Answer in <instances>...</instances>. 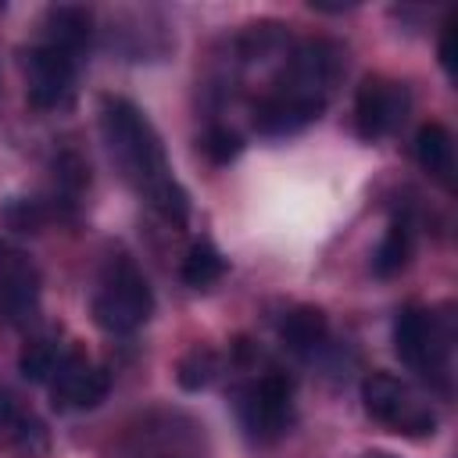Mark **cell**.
Listing matches in <instances>:
<instances>
[{"instance_id":"1","label":"cell","mask_w":458,"mask_h":458,"mask_svg":"<svg viewBox=\"0 0 458 458\" xmlns=\"http://www.w3.org/2000/svg\"><path fill=\"white\" fill-rule=\"evenodd\" d=\"M100 132L104 143L122 168V175L136 186V193L172 225L190 222V193L175 182L172 165L165 157L161 136L147 122V114L125 97L100 100Z\"/></svg>"},{"instance_id":"2","label":"cell","mask_w":458,"mask_h":458,"mask_svg":"<svg viewBox=\"0 0 458 458\" xmlns=\"http://www.w3.org/2000/svg\"><path fill=\"white\" fill-rule=\"evenodd\" d=\"M154 311V290L129 254H111L93 290V322L107 333H132Z\"/></svg>"},{"instance_id":"3","label":"cell","mask_w":458,"mask_h":458,"mask_svg":"<svg viewBox=\"0 0 458 458\" xmlns=\"http://www.w3.org/2000/svg\"><path fill=\"white\" fill-rule=\"evenodd\" d=\"M361 404L365 411L404 437H429L437 429V415L429 404H422L408 383H401L390 372H369L361 379Z\"/></svg>"},{"instance_id":"4","label":"cell","mask_w":458,"mask_h":458,"mask_svg":"<svg viewBox=\"0 0 458 458\" xmlns=\"http://www.w3.org/2000/svg\"><path fill=\"white\" fill-rule=\"evenodd\" d=\"M236 415L250 440H279L293 422V383L283 372H265L236 394Z\"/></svg>"},{"instance_id":"5","label":"cell","mask_w":458,"mask_h":458,"mask_svg":"<svg viewBox=\"0 0 458 458\" xmlns=\"http://www.w3.org/2000/svg\"><path fill=\"white\" fill-rule=\"evenodd\" d=\"M394 351L397 358L415 369L419 376H440L444 372V354H447V336L440 333L437 318L419 308V304H408L397 311L394 318Z\"/></svg>"},{"instance_id":"6","label":"cell","mask_w":458,"mask_h":458,"mask_svg":"<svg viewBox=\"0 0 458 458\" xmlns=\"http://www.w3.org/2000/svg\"><path fill=\"white\" fill-rule=\"evenodd\" d=\"M411 107V93L404 82H394L386 75H365L354 97V129L361 140L390 136Z\"/></svg>"},{"instance_id":"7","label":"cell","mask_w":458,"mask_h":458,"mask_svg":"<svg viewBox=\"0 0 458 458\" xmlns=\"http://www.w3.org/2000/svg\"><path fill=\"white\" fill-rule=\"evenodd\" d=\"M25 79H29V104L39 111L68 107L75 93V57L57 47H32L25 54Z\"/></svg>"},{"instance_id":"8","label":"cell","mask_w":458,"mask_h":458,"mask_svg":"<svg viewBox=\"0 0 458 458\" xmlns=\"http://www.w3.org/2000/svg\"><path fill=\"white\" fill-rule=\"evenodd\" d=\"M47 386L57 408H97L111 390V372L89 361L82 351H64Z\"/></svg>"},{"instance_id":"9","label":"cell","mask_w":458,"mask_h":458,"mask_svg":"<svg viewBox=\"0 0 458 458\" xmlns=\"http://www.w3.org/2000/svg\"><path fill=\"white\" fill-rule=\"evenodd\" d=\"M39 308V272L25 250L0 243V315L14 326L29 322Z\"/></svg>"},{"instance_id":"10","label":"cell","mask_w":458,"mask_h":458,"mask_svg":"<svg viewBox=\"0 0 458 458\" xmlns=\"http://www.w3.org/2000/svg\"><path fill=\"white\" fill-rule=\"evenodd\" d=\"M0 444L21 458H43L50 451V433L39 415L21 408V401L0 386Z\"/></svg>"},{"instance_id":"11","label":"cell","mask_w":458,"mask_h":458,"mask_svg":"<svg viewBox=\"0 0 458 458\" xmlns=\"http://www.w3.org/2000/svg\"><path fill=\"white\" fill-rule=\"evenodd\" d=\"M322 100H308L286 89H272L265 100H258L254 107V129L261 136H290L301 132L304 125H311L322 114Z\"/></svg>"},{"instance_id":"12","label":"cell","mask_w":458,"mask_h":458,"mask_svg":"<svg viewBox=\"0 0 458 458\" xmlns=\"http://www.w3.org/2000/svg\"><path fill=\"white\" fill-rule=\"evenodd\" d=\"M93 36V14L79 4H54L47 7L43 14V43L47 47H57L72 57L82 54V47L89 43Z\"/></svg>"},{"instance_id":"13","label":"cell","mask_w":458,"mask_h":458,"mask_svg":"<svg viewBox=\"0 0 458 458\" xmlns=\"http://www.w3.org/2000/svg\"><path fill=\"white\" fill-rule=\"evenodd\" d=\"M415 161L440 186H447V190L454 186V140H451L447 125H440V122L419 125V132H415Z\"/></svg>"},{"instance_id":"14","label":"cell","mask_w":458,"mask_h":458,"mask_svg":"<svg viewBox=\"0 0 458 458\" xmlns=\"http://www.w3.org/2000/svg\"><path fill=\"white\" fill-rule=\"evenodd\" d=\"M279 336L293 354H315L329 336V318L315 304H297L279 322Z\"/></svg>"},{"instance_id":"15","label":"cell","mask_w":458,"mask_h":458,"mask_svg":"<svg viewBox=\"0 0 458 458\" xmlns=\"http://www.w3.org/2000/svg\"><path fill=\"white\" fill-rule=\"evenodd\" d=\"M411 261V229L408 222H390L379 247H376V258H372V272L379 279H390V276H401Z\"/></svg>"},{"instance_id":"16","label":"cell","mask_w":458,"mask_h":458,"mask_svg":"<svg viewBox=\"0 0 458 458\" xmlns=\"http://www.w3.org/2000/svg\"><path fill=\"white\" fill-rule=\"evenodd\" d=\"M179 276H182V283H186V286L204 290V286H211V283H218V279L225 276V258L218 254V247H215V243L197 240V243H190V250H186V258H182Z\"/></svg>"},{"instance_id":"17","label":"cell","mask_w":458,"mask_h":458,"mask_svg":"<svg viewBox=\"0 0 458 458\" xmlns=\"http://www.w3.org/2000/svg\"><path fill=\"white\" fill-rule=\"evenodd\" d=\"M218 372H222L218 354H215L211 347H193V351H186V354L179 358V365H175V383H179L182 390L197 394V390H208V386L218 379Z\"/></svg>"},{"instance_id":"18","label":"cell","mask_w":458,"mask_h":458,"mask_svg":"<svg viewBox=\"0 0 458 458\" xmlns=\"http://www.w3.org/2000/svg\"><path fill=\"white\" fill-rule=\"evenodd\" d=\"M61 354H64V351H61L57 336H39V340H32V344L21 347V354H18V372H21L29 383H50V376H54Z\"/></svg>"},{"instance_id":"19","label":"cell","mask_w":458,"mask_h":458,"mask_svg":"<svg viewBox=\"0 0 458 458\" xmlns=\"http://www.w3.org/2000/svg\"><path fill=\"white\" fill-rule=\"evenodd\" d=\"M204 154H208V161L211 165H229L233 157H240V150H243V140L233 132V129H211L208 136H204Z\"/></svg>"},{"instance_id":"20","label":"cell","mask_w":458,"mask_h":458,"mask_svg":"<svg viewBox=\"0 0 458 458\" xmlns=\"http://www.w3.org/2000/svg\"><path fill=\"white\" fill-rule=\"evenodd\" d=\"M54 172H57V186H61L68 197H79L82 186L89 182V168H86L75 154H61L57 165H54Z\"/></svg>"},{"instance_id":"21","label":"cell","mask_w":458,"mask_h":458,"mask_svg":"<svg viewBox=\"0 0 458 458\" xmlns=\"http://www.w3.org/2000/svg\"><path fill=\"white\" fill-rule=\"evenodd\" d=\"M4 218L18 233H36L43 225V208H39V200H11L4 208Z\"/></svg>"},{"instance_id":"22","label":"cell","mask_w":458,"mask_h":458,"mask_svg":"<svg viewBox=\"0 0 458 458\" xmlns=\"http://www.w3.org/2000/svg\"><path fill=\"white\" fill-rule=\"evenodd\" d=\"M437 54H440V68L454 79V18H447V21H444V32H440Z\"/></svg>"},{"instance_id":"23","label":"cell","mask_w":458,"mask_h":458,"mask_svg":"<svg viewBox=\"0 0 458 458\" xmlns=\"http://www.w3.org/2000/svg\"><path fill=\"white\" fill-rule=\"evenodd\" d=\"M369 458H394V454H369Z\"/></svg>"}]
</instances>
